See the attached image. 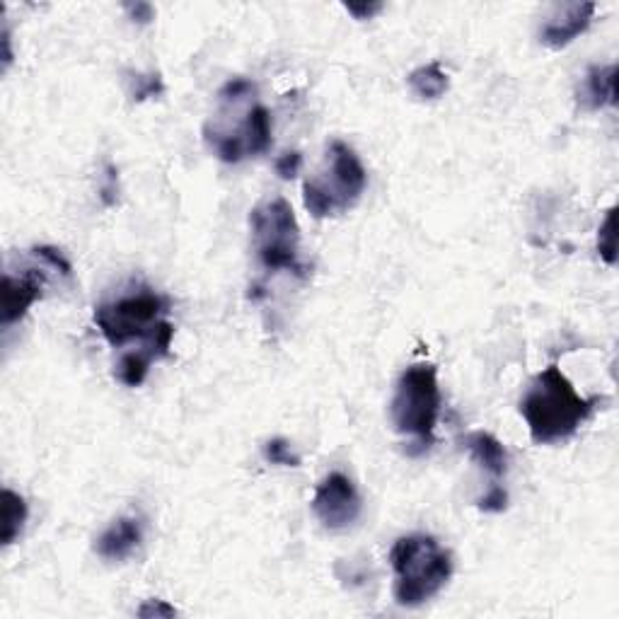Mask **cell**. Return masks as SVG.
<instances>
[{
  "label": "cell",
  "mask_w": 619,
  "mask_h": 619,
  "mask_svg": "<svg viewBox=\"0 0 619 619\" xmlns=\"http://www.w3.org/2000/svg\"><path fill=\"white\" fill-rule=\"evenodd\" d=\"M600 397H581L557 363L535 375L520 399V416L537 445L564 443L593 416Z\"/></svg>",
  "instance_id": "obj_1"
},
{
  "label": "cell",
  "mask_w": 619,
  "mask_h": 619,
  "mask_svg": "<svg viewBox=\"0 0 619 619\" xmlns=\"http://www.w3.org/2000/svg\"><path fill=\"white\" fill-rule=\"evenodd\" d=\"M167 310L170 300L163 293L141 286L97 305L92 320L112 346L121 349L131 341H141V349L160 361L170 354L175 339V325L165 317Z\"/></svg>",
  "instance_id": "obj_2"
},
{
  "label": "cell",
  "mask_w": 619,
  "mask_h": 619,
  "mask_svg": "<svg viewBox=\"0 0 619 619\" xmlns=\"http://www.w3.org/2000/svg\"><path fill=\"white\" fill-rule=\"evenodd\" d=\"M390 564L395 571V600L402 607L428 603L453 576L450 552L426 532L399 537L390 549Z\"/></svg>",
  "instance_id": "obj_3"
},
{
  "label": "cell",
  "mask_w": 619,
  "mask_h": 619,
  "mask_svg": "<svg viewBox=\"0 0 619 619\" xmlns=\"http://www.w3.org/2000/svg\"><path fill=\"white\" fill-rule=\"evenodd\" d=\"M441 387L433 363H414L399 375L390 402L392 426L407 441V455L419 457L436 441Z\"/></svg>",
  "instance_id": "obj_4"
},
{
  "label": "cell",
  "mask_w": 619,
  "mask_h": 619,
  "mask_svg": "<svg viewBox=\"0 0 619 619\" xmlns=\"http://www.w3.org/2000/svg\"><path fill=\"white\" fill-rule=\"evenodd\" d=\"M366 184V167L356 150L344 141H332L327 146L325 170L303 184V204L317 221L341 216L358 204Z\"/></svg>",
  "instance_id": "obj_5"
},
{
  "label": "cell",
  "mask_w": 619,
  "mask_h": 619,
  "mask_svg": "<svg viewBox=\"0 0 619 619\" xmlns=\"http://www.w3.org/2000/svg\"><path fill=\"white\" fill-rule=\"evenodd\" d=\"M252 245L266 271H288L305 279L308 266L300 262V225L293 206L283 196L264 201L250 213Z\"/></svg>",
  "instance_id": "obj_6"
},
{
  "label": "cell",
  "mask_w": 619,
  "mask_h": 619,
  "mask_svg": "<svg viewBox=\"0 0 619 619\" xmlns=\"http://www.w3.org/2000/svg\"><path fill=\"white\" fill-rule=\"evenodd\" d=\"M363 501L344 472H329L312 496V513L329 530H346L361 518Z\"/></svg>",
  "instance_id": "obj_7"
},
{
  "label": "cell",
  "mask_w": 619,
  "mask_h": 619,
  "mask_svg": "<svg viewBox=\"0 0 619 619\" xmlns=\"http://www.w3.org/2000/svg\"><path fill=\"white\" fill-rule=\"evenodd\" d=\"M46 288V271L30 269L20 271V274H10L5 271L3 276V327H13L27 315L37 300L44 298Z\"/></svg>",
  "instance_id": "obj_8"
},
{
  "label": "cell",
  "mask_w": 619,
  "mask_h": 619,
  "mask_svg": "<svg viewBox=\"0 0 619 619\" xmlns=\"http://www.w3.org/2000/svg\"><path fill=\"white\" fill-rule=\"evenodd\" d=\"M595 15V3L559 5L540 30V42L549 49H564L588 30Z\"/></svg>",
  "instance_id": "obj_9"
},
{
  "label": "cell",
  "mask_w": 619,
  "mask_h": 619,
  "mask_svg": "<svg viewBox=\"0 0 619 619\" xmlns=\"http://www.w3.org/2000/svg\"><path fill=\"white\" fill-rule=\"evenodd\" d=\"M143 542V525L138 518H117L97 537L95 552L107 561H124L136 552Z\"/></svg>",
  "instance_id": "obj_10"
},
{
  "label": "cell",
  "mask_w": 619,
  "mask_h": 619,
  "mask_svg": "<svg viewBox=\"0 0 619 619\" xmlns=\"http://www.w3.org/2000/svg\"><path fill=\"white\" fill-rule=\"evenodd\" d=\"M578 102L590 112H598L603 107H615L617 104V66H593L583 75V83L578 88Z\"/></svg>",
  "instance_id": "obj_11"
},
{
  "label": "cell",
  "mask_w": 619,
  "mask_h": 619,
  "mask_svg": "<svg viewBox=\"0 0 619 619\" xmlns=\"http://www.w3.org/2000/svg\"><path fill=\"white\" fill-rule=\"evenodd\" d=\"M462 445L467 448V453L484 472H489L494 477V482L506 474L508 470V450L503 448V443L496 436H491L487 431H472L467 436H462Z\"/></svg>",
  "instance_id": "obj_12"
},
{
  "label": "cell",
  "mask_w": 619,
  "mask_h": 619,
  "mask_svg": "<svg viewBox=\"0 0 619 619\" xmlns=\"http://www.w3.org/2000/svg\"><path fill=\"white\" fill-rule=\"evenodd\" d=\"M407 85H409V90L414 92V97L433 102V100H441L445 92H448L450 78H448V73L443 71L441 63L433 61V63H424V66L414 68V71L409 73Z\"/></svg>",
  "instance_id": "obj_13"
},
{
  "label": "cell",
  "mask_w": 619,
  "mask_h": 619,
  "mask_svg": "<svg viewBox=\"0 0 619 619\" xmlns=\"http://www.w3.org/2000/svg\"><path fill=\"white\" fill-rule=\"evenodd\" d=\"M27 501L13 489H3V532H0V542L3 547H10L17 537L22 535L27 523Z\"/></svg>",
  "instance_id": "obj_14"
},
{
  "label": "cell",
  "mask_w": 619,
  "mask_h": 619,
  "mask_svg": "<svg viewBox=\"0 0 619 619\" xmlns=\"http://www.w3.org/2000/svg\"><path fill=\"white\" fill-rule=\"evenodd\" d=\"M153 361L155 358L143 349L126 351V354L117 361V370H114V375H117V380L121 385L138 387V385H143V380L148 378L150 363Z\"/></svg>",
  "instance_id": "obj_15"
},
{
  "label": "cell",
  "mask_w": 619,
  "mask_h": 619,
  "mask_svg": "<svg viewBox=\"0 0 619 619\" xmlns=\"http://www.w3.org/2000/svg\"><path fill=\"white\" fill-rule=\"evenodd\" d=\"M598 252L605 259V264H617V233H615V208H610L603 225L598 230Z\"/></svg>",
  "instance_id": "obj_16"
},
{
  "label": "cell",
  "mask_w": 619,
  "mask_h": 619,
  "mask_svg": "<svg viewBox=\"0 0 619 619\" xmlns=\"http://www.w3.org/2000/svg\"><path fill=\"white\" fill-rule=\"evenodd\" d=\"M264 460L279 467H298L300 457L293 453L291 443L286 438H271L264 443Z\"/></svg>",
  "instance_id": "obj_17"
},
{
  "label": "cell",
  "mask_w": 619,
  "mask_h": 619,
  "mask_svg": "<svg viewBox=\"0 0 619 619\" xmlns=\"http://www.w3.org/2000/svg\"><path fill=\"white\" fill-rule=\"evenodd\" d=\"M165 92V83H163V75L160 73H136L133 75V90H131V97L136 102H143V100H150V97H158Z\"/></svg>",
  "instance_id": "obj_18"
},
{
  "label": "cell",
  "mask_w": 619,
  "mask_h": 619,
  "mask_svg": "<svg viewBox=\"0 0 619 619\" xmlns=\"http://www.w3.org/2000/svg\"><path fill=\"white\" fill-rule=\"evenodd\" d=\"M32 254L37 259H42L44 266H49V269L59 271L61 276H71L73 266L71 262H68L66 257H63L61 250H56V247H49V245H42V247H34Z\"/></svg>",
  "instance_id": "obj_19"
},
{
  "label": "cell",
  "mask_w": 619,
  "mask_h": 619,
  "mask_svg": "<svg viewBox=\"0 0 619 619\" xmlns=\"http://www.w3.org/2000/svg\"><path fill=\"white\" fill-rule=\"evenodd\" d=\"M477 508L484 513H503L508 508V491L494 482L482 499H477Z\"/></svg>",
  "instance_id": "obj_20"
},
{
  "label": "cell",
  "mask_w": 619,
  "mask_h": 619,
  "mask_svg": "<svg viewBox=\"0 0 619 619\" xmlns=\"http://www.w3.org/2000/svg\"><path fill=\"white\" fill-rule=\"evenodd\" d=\"M102 204L104 206H114L119 199V170L114 165L104 167V184L100 189Z\"/></svg>",
  "instance_id": "obj_21"
},
{
  "label": "cell",
  "mask_w": 619,
  "mask_h": 619,
  "mask_svg": "<svg viewBox=\"0 0 619 619\" xmlns=\"http://www.w3.org/2000/svg\"><path fill=\"white\" fill-rule=\"evenodd\" d=\"M300 165H303V155L300 153H283L276 158V175L281 179H293L300 172Z\"/></svg>",
  "instance_id": "obj_22"
},
{
  "label": "cell",
  "mask_w": 619,
  "mask_h": 619,
  "mask_svg": "<svg viewBox=\"0 0 619 619\" xmlns=\"http://www.w3.org/2000/svg\"><path fill=\"white\" fill-rule=\"evenodd\" d=\"M136 615L146 617V619H150V617H175L177 610L172 605H167L165 600H146V603L138 607Z\"/></svg>",
  "instance_id": "obj_23"
},
{
  "label": "cell",
  "mask_w": 619,
  "mask_h": 619,
  "mask_svg": "<svg viewBox=\"0 0 619 619\" xmlns=\"http://www.w3.org/2000/svg\"><path fill=\"white\" fill-rule=\"evenodd\" d=\"M124 10L129 13L133 22H138V25H148V22L153 20V15H155L153 5H150V3H136V5L129 3V5H124Z\"/></svg>",
  "instance_id": "obj_24"
},
{
  "label": "cell",
  "mask_w": 619,
  "mask_h": 619,
  "mask_svg": "<svg viewBox=\"0 0 619 619\" xmlns=\"http://www.w3.org/2000/svg\"><path fill=\"white\" fill-rule=\"evenodd\" d=\"M344 8L349 10L356 20H370V17L383 10V3H346Z\"/></svg>",
  "instance_id": "obj_25"
}]
</instances>
